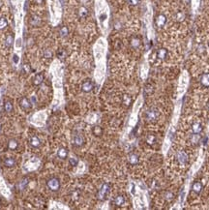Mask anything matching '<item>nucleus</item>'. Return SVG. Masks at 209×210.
I'll list each match as a JSON object with an SVG mask.
<instances>
[{
  "mask_svg": "<svg viewBox=\"0 0 209 210\" xmlns=\"http://www.w3.org/2000/svg\"><path fill=\"white\" fill-rule=\"evenodd\" d=\"M110 186L109 183H104L102 185V187L100 188V190L97 194V197L100 199V201H105L107 198V195L110 193Z\"/></svg>",
  "mask_w": 209,
  "mask_h": 210,
  "instance_id": "f257e3e1",
  "label": "nucleus"
},
{
  "mask_svg": "<svg viewBox=\"0 0 209 210\" xmlns=\"http://www.w3.org/2000/svg\"><path fill=\"white\" fill-rule=\"evenodd\" d=\"M159 115H160V113L156 108H148L145 113V117L148 121H155L156 119H158Z\"/></svg>",
  "mask_w": 209,
  "mask_h": 210,
  "instance_id": "f03ea898",
  "label": "nucleus"
},
{
  "mask_svg": "<svg viewBox=\"0 0 209 210\" xmlns=\"http://www.w3.org/2000/svg\"><path fill=\"white\" fill-rule=\"evenodd\" d=\"M47 186L50 191L56 192L60 188V181L57 177H51L50 179H48L47 182Z\"/></svg>",
  "mask_w": 209,
  "mask_h": 210,
  "instance_id": "7ed1b4c3",
  "label": "nucleus"
},
{
  "mask_svg": "<svg viewBox=\"0 0 209 210\" xmlns=\"http://www.w3.org/2000/svg\"><path fill=\"white\" fill-rule=\"evenodd\" d=\"M176 159L181 165H185L188 161V155L185 151H178L176 154Z\"/></svg>",
  "mask_w": 209,
  "mask_h": 210,
  "instance_id": "20e7f679",
  "label": "nucleus"
},
{
  "mask_svg": "<svg viewBox=\"0 0 209 210\" xmlns=\"http://www.w3.org/2000/svg\"><path fill=\"white\" fill-rule=\"evenodd\" d=\"M73 142H74V144L76 146H78V147H81V146H82L83 144H84V138H83V136L81 134H76L74 136Z\"/></svg>",
  "mask_w": 209,
  "mask_h": 210,
  "instance_id": "39448f33",
  "label": "nucleus"
},
{
  "mask_svg": "<svg viewBox=\"0 0 209 210\" xmlns=\"http://www.w3.org/2000/svg\"><path fill=\"white\" fill-rule=\"evenodd\" d=\"M93 82H92V80H90V79H87L85 80L84 82L82 83V86H81V89L83 92H86V93H88L90 92V91H92L93 89Z\"/></svg>",
  "mask_w": 209,
  "mask_h": 210,
  "instance_id": "423d86ee",
  "label": "nucleus"
},
{
  "mask_svg": "<svg viewBox=\"0 0 209 210\" xmlns=\"http://www.w3.org/2000/svg\"><path fill=\"white\" fill-rule=\"evenodd\" d=\"M19 106H20V108H22L23 110H30V108H32V105H31V103L29 102V100L24 97L19 100Z\"/></svg>",
  "mask_w": 209,
  "mask_h": 210,
  "instance_id": "0eeeda50",
  "label": "nucleus"
},
{
  "mask_svg": "<svg viewBox=\"0 0 209 210\" xmlns=\"http://www.w3.org/2000/svg\"><path fill=\"white\" fill-rule=\"evenodd\" d=\"M155 22H156V25L158 26V27H163V26L166 24V16L159 15L158 17H156Z\"/></svg>",
  "mask_w": 209,
  "mask_h": 210,
  "instance_id": "6e6552de",
  "label": "nucleus"
},
{
  "mask_svg": "<svg viewBox=\"0 0 209 210\" xmlns=\"http://www.w3.org/2000/svg\"><path fill=\"white\" fill-rule=\"evenodd\" d=\"M168 50L166 48H160V50H158V51H157V57H158L159 59H161V60H164V59H166V56H168Z\"/></svg>",
  "mask_w": 209,
  "mask_h": 210,
  "instance_id": "1a4fd4ad",
  "label": "nucleus"
},
{
  "mask_svg": "<svg viewBox=\"0 0 209 210\" xmlns=\"http://www.w3.org/2000/svg\"><path fill=\"white\" fill-rule=\"evenodd\" d=\"M57 156H58V158H60V159H63V160L66 159L68 157V150L64 147L59 148L57 151Z\"/></svg>",
  "mask_w": 209,
  "mask_h": 210,
  "instance_id": "9d476101",
  "label": "nucleus"
},
{
  "mask_svg": "<svg viewBox=\"0 0 209 210\" xmlns=\"http://www.w3.org/2000/svg\"><path fill=\"white\" fill-rule=\"evenodd\" d=\"M30 145L32 146V147H35V148H37V147H39V146L41 145V141H40V139L38 136H32V138L30 139Z\"/></svg>",
  "mask_w": 209,
  "mask_h": 210,
  "instance_id": "9b49d317",
  "label": "nucleus"
},
{
  "mask_svg": "<svg viewBox=\"0 0 209 210\" xmlns=\"http://www.w3.org/2000/svg\"><path fill=\"white\" fill-rule=\"evenodd\" d=\"M114 204L117 205V206H121V205H123L125 204V197L124 196H122V195H119V196H117V197L114 198Z\"/></svg>",
  "mask_w": 209,
  "mask_h": 210,
  "instance_id": "f8f14e48",
  "label": "nucleus"
},
{
  "mask_svg": "<svg viewBox=\"0 0 209 210\" xmlns=\"http://www.w3.org/2000/svg\"><path fill=\"white\" fill-rule=\"evenodd\" d=\"M128 160H129V163H130L132 166H135L138 163V156L137 155V154H134V153L130 154Z\"/></svg>",
  "mask_w": 209,
  "mask_h": 210,
  "instance_id": "ddd939ff",
  "label": "nucleus"
},
{
  "mask_svg": "<svg viewBox=\"0 0 209 210\" xmlns=\"http://www.w3.org/2000/svg\"><path fill=\"white\" fill-rule=\"evenodd\" d=\"M44 79H45V76H44V75L43 74H38V75H36L35 76V78H34V84L35 85H40V84H42V83H43V82H44Z\"/></svg>",
  "mask_w": 209,
  "mask_h": 210,
  "instance_id": "4468645a",
  "label": "nucleus"
},
{
  "mask_svg": "<svg viewBox=\"0 0 209 210\" xmlns=\"http://www.w3.org/2000/svg\"><path fill=\"white\" fill-rule=\"evenodd\" d=\"M201 189H203V184H201L200 182H195L193 184V186H192V190H193L196 194H200Z\"/></svg>",
  "mask_w": 209,
  "mask_h": 210,
  "instance_id": "2eb2a0df",
  "label": "nucleus"
},
{
  "mask_svg": "<svg viewBox=\"0 0 209 210\" xmlns=\"http://www.w3.org/2000/svg\"><path fill=\"white\" fill-rule=\"evenodd\" d=\"M41 22H42V19H40V17H38V16H33L32 17H31V19H30V24L32 26L40 25Z\"/></svg>",
  "mask_w": 209,
  "mask_h": 210,
  "instance_id": "dca6fc26",
  "label": "nucleus"
},
{
  "mask_svg": "<svg viewBox=\"0 0 209 210\" xmlns=\"http://www.w3.org/2000/svg\"><path fill=\"white\" fill-rule=\"evenodd\" d=\"M4 166L7 167H13L16 166V160L14 158H6L4 160Z\"/></svg>",
  "mask_w": 209,
  "mask_h": 210,
  "instance_id": "f3484780",
  "label": "nucleus"
},
{
  "mask_svg": "<svg viewBox=\"0 0 209 210\" xmlns=\"http://www.w3.org/2000/svg\"><path fill=\"white\" fill-rule=\"evenodd\" d=\"M200 82L204 87H209V74L203 75L200 79Z\"/></svg>",
  "mask_w": 209,
  "mask_h": 210,
  "instance_id": "a211bd4d",
  "label": "nucleus"
},
{
  "mask_svg": "<svg viewBox=\"0 0 209 210\" xmlns=\"http://www.w3.org/2000/svg\"><path fill=\"white\" fill-rule=\"evenodd\" d=\"M192 130H193L194 134H200L203 131V126L200 123H195L192 126Z\"/></svg>",
  "mask_w": 209,
  "mask_h": 210,
  "instance_id": "6ab92c4d",
  "label": "nucleus"
},
{
  "mask_svg": "<svg viewBox=\"0 0 209 210\" xmlns=\"http://www.w3.org/2000/svg\"><path fill=\"white\" fill-rule=\"evenodd\" d=\"M87 16H88V10L85 7H81L79 9V17H81V19H84Z\"/></svg>",
  "mask_w": 209,
  "mask_h": 210,
  "instance_id": "aec40b11",
  "label": "nucleus"
},
{
  "mask_svg": "<svg viewBox=\"0 0 209 210\" xmlns=\"http://www.w3.org/2000/svg\"><path fill=\"white\" fill-rule=\"evenodd\" d=\"M19 146V142H17L16 139H11L8 142V148L10 150H16Z\"/></svg>",
  "mask_w": 209,
  "mask_h": 210,
  "instance_id": "412c9836",
  "label": "nucleus"
},
{
  "mask_svg": "<svg viewBox=\"0 0 209 210\" xmlns=\"http://www.w3.org/2000/svg\"><path fill=\"white\" fill-rule=\"evenodd\" d=\"M4 110L6 113H12L13 110V104L11 101H6L4 103Z\"/></svg>",
  "mask_w": 209,
  "mask_h": 210,
  "instance_id": "4be33fe9",
  "label": "nucleus"
},
{
  "mask_svg": "<svg viewBox=\"0 0 209 210\" xmlns=\"http://www.w3.org/2000/svg\"><path fill=\"white\" fill-rule=\"evenodd\" d=\"M13 42H14V37H13V35L9 34L8 36L6 37V40H5V45H6V47H7V48H10V47H11V45H13Z\"/></svg>",
  "mask_w": 209,
  "mask_h": 210,
  "instance_id": "5701e85b",
  "label": "nucleus"
},
{
  "mask_svg": "<svg viewBox=\"0 0 209 210\" xmlns=\"http://www.w3.org/2000/svg\"><path fill=\"white\" fill-rule=\"evenodd\" d=\"M154 92V87H153L151 84H147L144 87V94L145 95H151V94Z\"/></svg>",
  "mask_w": 209,
  "mask_h": 210,
  "instance_id": "b1692460",
  "label": "nucleus"
},
{
  "mask_svg": "<svg viewBox=\"0 0 209 210\" xmlns=\"http://www.w3.org/2000/svg\"><path fill=\"white\" fill-rule=\"evenodd\" d=\"M131 45L135 48H138L139 45H141V40H139L138 38H137V37L133 38V39L131 40Z\"/></svg>",
  "mask_w": 209,
  "mask_h": 210,
  "instance_id": "393cba45",
  "label": "nucleus"
},
{
  "mask_svg": "<svg viewBox=\"0 0 209 210\" xmlns=\"http://www.w3.org/2000/svg\"><path fill=\"white\" fill-rule=\"evenodd\" d=\"M146 141H147V143H149L150 145L154 144L156 142V136L154 135H149L147 136V139H146Z\"/></svg>",
  "mask_w": 209,
  "mask_h": 210,
  "instance_id": "a878e982",
  "label": "nucleus"
},
{
  "mask_svg": "<svg viewBox=\"0 0 209 210\" xmlns=\"http://www.w3.org/2000/svg\"><path fill=\"white\" fill-rule=\"evenodd\" d=\"M7 25H8V22H7V19H5V17H1V19H0V30L4 29Z\"/></svg>",
  "mask_w": 209,
  "mask_h": 210,
  "instance_id": "bb28decb",
  "label": "nucleus"
},
{
  "mask_svg": "<svg viewBox=\"0 0 209 210\" xmlns=\"http://www.w3.org/2000/svg\"><path fill=\"white\" fill-rule=\"evenodd\" d=\"M68 33H69V30H68V28L66 26H63L60 29V31H59V34H60L61 37H66L68 35Z\"/></svg>",
  "mask_w": 209,
  "mask_h": 210,
  "instance_id": "cd10ccee",
  "label": "nucleus"
},
{
  "mask_svg": "<svg viewBox=\"0 0 209 210\" xmlns=\"http://www.w3.org/2000/svg\"><path fill=\"white\" fill-rule=\"evenodd\" d=\"M27 184H28V178H23V179L20 181V183H19L20 190H23V189L27 186Z\"/></svg>",
  "mask_w": 209,
  "mask_h": 210,
  "instance_id": "c85d7f7f",
  "label": "nucleus"
},
{
  "mask_svg": "<svg viewBox=\"0 0 209 210\" xmlns=\"http://www.w3.org/2000/svg\"><path fill=\"white\" fill-rule=\"evenodd\" d=\"M175 19H176L177 22H182V20L185 19V15H184L182 12H178V13L176 14Z\"/></svg>",
  "mask_w": 209,
  "mask_h": 210,
  "instance_id": "c756f323",
  "label": "nucleus"
},
{
  "mask_svg": "<svg viewBox=\"0 0 209 210\" xmlns=\"http://www.w3.org/2000/svg\"><path fill=\"white\" fill-rule=\"evenodd\" d=\"M44 57L47 59H50L52 57V51L50 50H46L44 51Z\"/></svg>",
  "mask_w": 209,
  "mask_h": 210,
  "instance_id": "7c9ffc66",
  "label": "nucleus"
},
{
  "mask_svg": "<svg viewBox=\"0 0 209 210\" xmlns=\"http://www.w3.org/2000/svg\"><path fill=\"white\" fill-rule=\"evenodd\" d=\"M93 133H94V135L95 136H100L101 134H102V129H101L100 127H95L93 129Z\"/></svg>",
  "mask_w": 209,
  "mask_h": 210,
  "instance_id": "2f4dec72",
  "label": "nucleus"
},
{
  "mask_svg": "<svg viewBox=\"0 0 209 210\" xmlns=\"http://www.w3.org/2000/svg\"><path fill=\"white\" fill-rule=\"evenodd\" d=\"M127 2H128L131 6H137L138 3H139V0H127Z\"/></svg>",
  "mask_w": 209,
  "mask_h": 210,
  "instance_id": "473e14b6",
  "label": "nucleus"
},
{
  "mask_svg": "<svg viewBox=\"0 0 209 210\" xmlns=\"http://www.w3.org/2000/svg\"><path fill=\"white\" fill-rule=\"evenodd\" d=\"M69 162H70V164H71L72 167H76V165H78V160L75 159V158H71L69 160Z\"/></svg>",
  "mask_w": 209,
  "mask_h": 210,
  "instance_id": "72a5a7b5",
  "label": "nucleus"
},
{
  "mask_svg": "<svg viewBox=\"0 0 209 210\" xmlns=\"http://www.w3.org/2000/svg\"><path fill=\"white\" fill-rule=\"evenodd\" d=\"M166 198L168 199V201H172V198H173V195H172V193H170V192H168V193L166 194Z\"/></svg>",
  "mask_w": 209,
  "mask_h": 210,
  "instance_id": "f704fd0d",
  "label": "nucleus"
},
{
  "mask_svg": "<svg viewBox=\"0 0 209 210\" xmlns=\"http://www.w3.org/2000/svg\"><path fill=\"white\" fill-rule=\"evenodd\" d=\"M124 103H125V105L129 106V105H130V103H131V97H129V96L124 97Z\"/></svg>",
  "mask_w": 209,
  "mask_h": 210,
  "instance_id": "c9c22d12",
  "label": "nucleus"
},
{
  "mask_svg": "<svg viewBox=\"0 0 209 210\" xmlns=\"http://www.w3.org/2000/svg\"><path fill=\"white\" fill-rule=\"evenodd\" d=\"M24 70H25V71L26 72H29V70H30V67H29V66L28 65H24Z\"/></svg>",
  "mask_w": 209,
  "mask_h": 210,
  "instance_id": "e433bc0d",
  "label": "nucleus"
},
{
  "mask_svg": "<svg viewBox=\"0 0 209 210\" xmlns=\"http://www.w3.org/2000/svg\"><path fill=\"white\" fill-rule=\"evenodd\" d=\"M14 61H15V63H17V61H19V57H17V55H14Z\"/></svg>",
  "mask_w": 209,
  "mask_h": 210,
  "instance_id": "4c0bfd02",
  "label": "nucleus"
},
{
  "mask_svg": "<svg viewBox=\"0 0 209 210\" xmlns=\"http://www.w3.org/2000/svg\"><path fill=\"white\" fill-rule=\"evenodd\" d=\"M1 6H2V2L0 1V8H1Z\"/></svg>",
  "mask_w": 209,
  "mask_h": 210,
  "instance_id": "58836bf2",
  "label": "nucleus"
},
{
  "mask_svg": "<svg viewBox=\"0 0 209 210\" xmlns=\"http://www.w3.org/2000/svg\"><path fill=\"white\" fill-rule=\"evenodd\" d=\"M0 202H1V199H0Z\"/></svg>",
  "mask_w": 209,
  "mask_h": 210,
  "instance_id": "ea45409f",
  "label": "nucleus"
}]
</instances>
